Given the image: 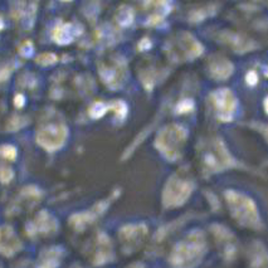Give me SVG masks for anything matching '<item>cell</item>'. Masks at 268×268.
Here are the masks:
<instances>
[{"instance_id": "6da1fadb", "label": "cell", "mask_w": 268, "mask_h": 268, "mask_svg": "<svg viewBox=\"0 0 268 268\" xmlns=\"http://www.w3.org/2000/svg\"><path fill=\"white\" fill-rule=\"evenodd\" d=\"M67 131L63 126H48L39 132L38 141L47 149H58L63 144Z\"/></svg>"}]
</instances>
